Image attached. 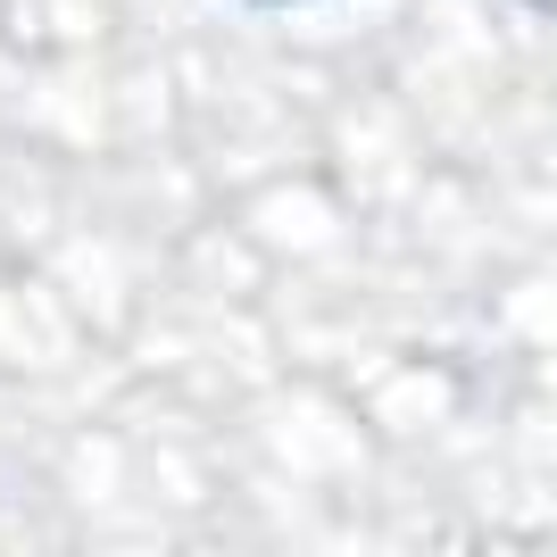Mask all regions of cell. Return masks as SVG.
<instances>
[{"label": "cell", "instance_id": "obj_1", "mask_svg": "<svg viewBox=\"0 0 557 557\" xmlns=\"http://www.w3.org/2000/svg\"><path fill=\"white\" fill-rule=\"evenodd\" d=\"M250 9H308V0H250Z\"/></svg>", "mask_w": 557, "mask_h": 557}]
</instances>
